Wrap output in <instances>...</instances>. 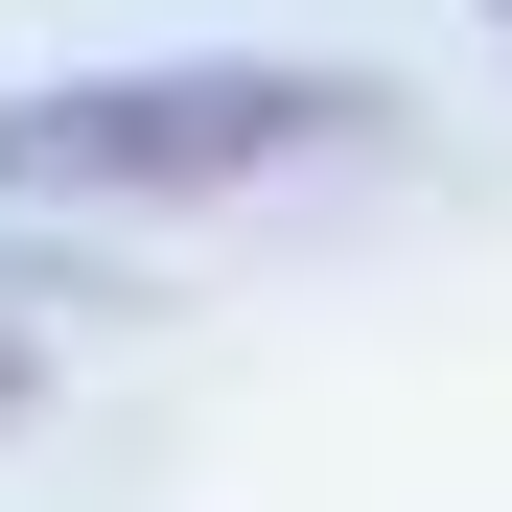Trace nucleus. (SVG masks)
Returning a JSON list of instances; mask_svg holds the SVG:
<instances>
[{
  "mask_svg": "<svg viewBox=\"0 0 512 512\" xmlns=\"http://www.w3.org/2000/svg\"><path fill=\"white\" fill-rule=\"evenodd\" d=\"M396 94L280 47H163V70H47L0 94V210H256L280 163H350Z\"/></svg>",
  "mask_w": 512,
  "mask_h": 512,
  "instance_id": "obj_1",
  "label": "nucleus"
},
{
  "mask_svg": "<svg viewBox=\"0 0 512 512\" xmlns=\"http://www.w3.org/2000/svg\"><path fill=\"white\" fill-rule=\"evenodd\" d=\"M0 443H24V326H0Z\"/></svg>",
  "mask_w": 512,
  "mask_h": 512,
  "instance_id": "obj_2",
  "label": "nucleus"
}]
</instances>
